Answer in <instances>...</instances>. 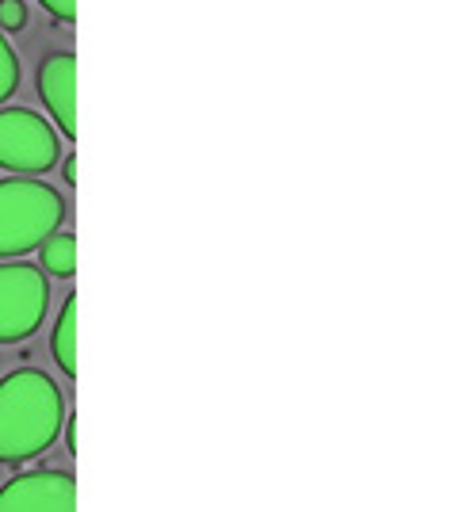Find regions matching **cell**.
<instances>
[{"label":"cell","mask_w":459,"mask_h":512,"mask_svg":"<svg viewBox=\"0 0 459 512\" xmlns=\"http://www.w3.org/2000/svg\"><path fill=\"white\" fill-rule=\"evenodd\" d=\"M66 425V398L39 367H20L0 379V463L20 467L43 455Z\"/></svg>","instance_id":"1"},{"label":"cell","mask_w":459,"mask_h":512,"mask_svg":"<svg viewBox=\"0 0 459 512\" xmlns=\"http://www.w3.org/2000/svg\"><path fill=\"white\" fill-rule=\"evenodd\" d=\"M66 218V199L39 180H0V260L35 253Z\"/></svg>","instance_id":"2"},{"label":"cell","mask_w":459,"mask_h":512,"mask_svg":"<svg viewBox=\"0 0 459 512\" xmlns=\"http://www.w3.org/2000/svg\"><path fill=\"white\" fill-rule=\"evenodd\" d=\"M62 134L46 123L39 111L4 107L0 111V169L16 176L50 172L62 157Z\"/></svg>","instance_id":"3"},{"label":"cell","mask_w":459,"mask_h":512,"mask_svg":"<svg viewBox=\"0 0 459 512\" xmlns=\"http://www.w3.org/2000/svg\"><path fill=\"white\" fill-rule=\"evenodd\" d=\"M50 306V287H46L43 268L23 264V260H4L0 264V344L27 341L39 333Z\"/></svg>","instance_id":"4"},{"label":"cell","mask_w":459,"mask_h":512,"mask_svg":"<svg viewBox=\"0 0 459 512\" xmlns=\"http://www.w3.org/2000/svg\"><path fill=\"white\" fill-rule=\"evenodd\" d=\"M0 512H77V482L66 470H27L0 486Z\"/></svg>","instance_id":"5"},{"label":"cell","mask_w":459,"mask_h":512,"mask_svg":"<svg viewBox=\"0 0 459 512\" xmlns=\"http://www.w3.org/2000/svg\"><path fill=\"white\" fill-rule=\"evenodd\" d=\"M39 96L62 138H77V58L69 50L46 54L39 65Z\"/></svg>","instance_id":"6"},{"label":"cell","mask_w":459,"mask_h":512,"mask_svg":"<svg viewBox=\"0 0 459 512\" xmlns=\"http://www.w3.org/2000/svg\"><path fill=\"white\" fill-rule=\"evenodd\" d=\"M50 352L62 367L66 379H77V299L69 295L62 314H58V325H54V341H50Z\"/></svg>","instance_id":"7"},{"label":"cell","mask_w":459,"mask_h":512,"mask_svg":"<svg viewBox=\"0 0 459 512\" xmlns=\"http://www.w3.org/2000/svg\"><path fill=\"white\" fill-rule=\"evenodd\" d=\"M39 253H43V268L50 272V276L58 279H69L73 272H77V237L73 234H50L39 245Z\"/></svg>","instance_id":"8"},{"label":"cell","mask_w":459,"mask_h":512,"mask_svg":"<svg viewBox=\"0 0 459 512\" xmlns=\"http://www.w3.org/2000/svg\"><path fill=\"white\" fill-rule=\"evenodd\" d=\"M16 88H20V58H16L12 43H8L4 31H0V104H4Z\"/></svg>","instance_id":"9"},{"label":"cell","mask_w":459,"mask_h":512,"mask_svg":"<svg viewBox=\"0 0 459 512\" xmlns=\"http://www.w3.org/2000/svg\"><path fill=\"white\" fill-rule=\"evenodd\" d=\"M27 23V4L23 0H0V31H20Z\"/></svg>","instance_id":"10"},{"label":"cell","mask_w":459,"mask_h":512,"mask_svg":"<svg viewBox=\"0 0 459 512\" xmlns=\"http://www.w3.org/2000/svg\"><path fill=\"white\" fill-rule=\"evenodd\" d=\"M39 4H43L54 20H62V23L77 20V0H39Z\"/></svg>","instance_id":"11"},{"label":"cell","mask_w":459,"mask_h":512,"mask_svg":"<svg viewBox=\"0 0 459 512\" xmlns=\"http://www.w3.org/2000/svg\"><path fill=\"white\" fill-rule=\"evenodd\" d=\"M66 180L69 184H77V157H69L66 161Z\"/></svg>","instance_id":"12"}]
</instances>
